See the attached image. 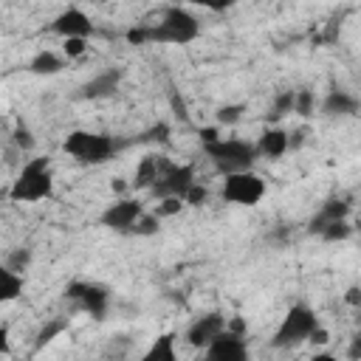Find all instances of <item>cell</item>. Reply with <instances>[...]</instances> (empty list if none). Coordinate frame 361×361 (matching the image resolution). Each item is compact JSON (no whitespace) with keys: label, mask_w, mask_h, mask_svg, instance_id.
I'll use <instances>...</instances> for the list:
<instances>
[{"label":"cell","mask_w":361,"mask_h":361,"mask_svg":"<svg viewBox=\"0 0 361 361\" xmlns=\"http://www.w3.org/2000/svg\"><path fill=\"white\" fill-rule=\"evenodd\" d=\"M54 169H51V158L45 155H37V158H28L17 178L11 180L6 197L11 203H42V200H51L54 197Z\"/></svg>","instance_id":"obj_1"},{"label":"cell","mask_w":361,"mask_h":361,"mask_svg":"<svg viewBox=\"0 0 361 361\" xmlns=\"http://www.w3.org/2000/svg\"><path fill=\"white\" fill-rule=\"evenodd\" d=\"M149 45H189L200 37V20L183 6H166L158 23H147Z\"/></svg>","instance_id":"obj_2"},{"label":"cell","mask_w":361,"mask_h":361,"mask_svg":"<svg viewBox=\"0 0 361 361\" xmlns=\"http://www.w3.org/2000/svg\"><path fill=\"white\" fill-rule=\"evenodd\" d=\"M62 149L85 164V166H102L110 158H116L124 149V141H118L116 135H104V133H90V130H73L68 133V138L62 141Z\"/></svg>","instance_id":"obj_3"},{"label":"cell","mask_w":361,"mask_h":361,"mask_svg":"<svg viewBox=\"0 0 361 361\" xmlns=\"http://www.w3.org/2000/svg\"><path fill=\"white\" fill-rule=\"evenodd\" d=\"M203 155L212 161V166L226 178L237 172H251L259 161L257 144L245 138H217L212 144H203Z\"/></svg>","instance_id":"obj_4"},{"label":"cell","mask_w":361,"mask_h":361,"mask_svg":"<svg viewBox=\"0 0 361 361\" xmlns=\"http://www.w3.org/2000/svg\"><path fill=\"white\" fill-rule=\"evenodd\" d=\"M322 324V319L316 316V310L305 302H296L293 307H288V313L282 316L279 327L271 336V347L276 350H290L299 347L305 341H310V336L316 333V327Z\"/></svg>","instance_id":"obj_5"},{"label":"cell","mask_w":361,"mask_h":361,"mask_svg":"<svg viewBox=\"0 0 361 361\" xmlns=\"http://www.w3.org/2000/svg\"><path fill=\"white\" fill-rule=\"evenodd\" d=\"M65 299L73 302L79 310L90 313L96 322H102L110 310V290L99 282H87V279H71L65 285Z\"/></svg>","instance_id":"obj_6"},{"label":"cell","mask_w":361,"mask_h":361,"mask_svg":"<svg viewBox=\"0 0 361 361\" xmlns=\"http://www.w3.org/2000/svg\"><path fill=\"white\" fill-rule=\"evenodd\" d=\"M223 200L226 203H234V206H257L262 197H265V178L257 175L254 169L251 172H237V175H226L223 180V189H220Z\"/></svg>","instance_id":"obj_7"},{"label":"cell","mask_w":361,"mask_h":361,"mask_svg":"<svg viewBox=\"0 0 361 361\" xmlns=\"http://www.w3.org/2000/svg\"><path fill=\"white\" fill-rule=\"evenodd\" d=\"M144 203L138 197H121L116 203H110L102 214H99V223L116 234H133L135 223L144 217Z\"/></svg>","instance_id":"obj_8"},{"label":"cell","mask_w":361,"mask_h":361,"mask_svg":"<svg viewBox=\"0 0 361 361\" xmlns=\"http://www.w3.org/2000/svg\"><path fill=\"white\" fill-rule=\"evenodd\" d=\"M195 183H197V178H195V164H172V166L166 169V175H164L149 192H152V197H158V200L178 197V200L186 203V195H189V189H192Z\"/></svg>","instance_id":"obj_9"},{"label":"cell","mask_w":361,"mask_h":361,"mask_svg":"<svg viewBox=\"0 0 361 361\" xmlns=\"http://www.w3.org/2000/svg\"><path fill=\"white\" fill-rule=\"evenodd\" d=\"M228 330V319L220 313V310H209L203 316H197L189 327H186V344L195 347V350H206L214 338H220L223 333Z\"/></svg>","instance_id":"obj_10"},{"label":"cell","mask_w":361,"mask_h":361,"mask_svg":"<svg viewBox=\"0 0 361 361\" xmlns=\"http://www.w3.org/2000/svg\"><path fill=\"white\" fill-rule=\"evenodd\" d=\"M121 79H124L121 68H104V71L93 73L87 82L79 85L76 99H85V102H102V99H110V96L118 93Z\"/></svg>","instance_id":"obj_11"},{"label":"cell","mask_w":361,"mask_h":361,"mask_svg":"<svg viewBox=\"0 0 361 361\" xmlns=\"http://www.w3.org/2000/svg\"><path fill=\"white\" fill-rule=\"evenodd\" d=\"M51 31L59 34L62 39H87L96 28H93V20H90L79 6H68V8H62V11L54 17Z\"/></svg>","instance_id":"obj_12"},{"label":"cell","mask_w":361,"mask_h":361,"mask_svg":"<svg viewBox=\"0 0 361 361\" xmlns=\"http://www.w3.org/2000/svg\"><path fill=\"white\" fill-rule=\"evenodd\" d=\"M200 361H248V341L243 333L226 330L220 338H214L203 350Z\"/></svg>","instance_id":"obj_13"},{"label":"cell","mask_w":361,"mask_h":361,"mask_svg":"<svg viewBox=\"0 0 361 361\" xmlns=\"http://www.w3.org/2000/svg\"><path fill=\"white\" fill-rule=\"evenodd\" d=\"M319 113L324 118H350L361 113V99L344 87H330L319 102Z\"/></svg>","instance_id":"obj_14"},{"label":"cell","mask_w":361,"mask_h":361,"mask_svg":"<svg viewBox=\"0 0 361 361\" xmlns=\"http://www.w3.org/2000/svg\"><path fill=\"white\" fill-rule=\"evenodd\" d=\"M347 214H350V200H347V197H327V200L316 209V214L307 220V231L319 237L330 223L347 220Z\"/></svg>","instance_id":"obj_15"},{"label":"cell","mask_w":361,"mask_h":361,"mask_svg":"<svg viewBox=\"0 0 361 361\" xmlns=\"http://www.w3.org/2000/svg\"><path fill=\"white\" fill-rule=\"evenodd\" d=\"M169 166H172V161L166 155H147V158H141V164L135 166V175H133V186L135 189H152L166 175Z\"/></svg>","instance_id":"obj_16"},{"label":"cell","mask_w":361,"mask_h":361,"mask_svg":"<svg viewBox=\"0 0 361 361\" xmlns=\"http://www.w3.org/2000/svg\"><path fill=\"white\" fill-rule=\"evenodd\" d=\"M254 144H257L259 158H265V161H279L285 152H290V135H288V130H282V127H268V130H262L259 141H254Z\"/></svg>","instance_id":"obj_17"},{"label":"cell","mask_w":361,"mask_h":361,"mask_svg":"<svg viewBox=\"0 0 361 361\" xmlns=\"http://www.w3.org/2000/svg\"><path fill=\"white\" fill-rule=\"evenodd\" d=\"M178 336L175 333H161L149 341V347L138 355V361H178Z\"/></svg>","instance_id":"obj_18"},{"label":"cell","mask_w":361,"mask_h":361,"mask_svg":"<svg viewBox=\"0 0 361 361\" xmlns=\"http://www.w3.org/2000/svg\"><path fill=\"white\" fill-rule=\"evenodd\" d=\"M65 68V59L59 56V54H54V51H39V54H34L31 56V62H28V73H34V76H54V73H59Z\"/></svg>","instance_id":"obj_19"},{"label":"cell","mask_w":361,"mask_h":361,"mask_svg":"<svg viewBox=\"0 0 361 361\" xmlns=\"http://www.w3.org/2000/svg\"><path fill=\"white\" fill-rule=\"evenodd\" d=\"M23 288H25V276L11 271V268H0V302H14L23 296Z\"/></svg>","instance_id":"obj_20"},{"label":"cell","mask_w":361,"mask_h":361,"mask_svg":"<svg viewBox=\"0 0 361 361\" xmlns=\"http://www.w3.org/2000/svg\"><path fill=\"white\" fill-rule=\"evenodd\" d=\"M293 102H296V90H279L276 96H274V102H271V107H268V113H265V118L268 121H279V118H285L288 113H293Z\"/></svg>","instance_id":"obj_21"},{"label":"cell","mask_w":361,"mask_h":361,"mask_svg":"<svg viewBox=\"0 0 361 361\" xmlns=\"http://www.w3.org/2000/svg\"><path fill=\"white\" fill-rule=\"evenodd\" d=\"M319 110V102H316V93L310 87H299L296 90V102H293V113L302 116V118H313Z\"/></svg>","instance_id":"obj_22"},{"label":"cell","mask_w":361,"mask_h":361,"mask_svg":"<svg viewBox=\"0 0 361 361\" xmlns=\"http://www.w3.org/2000/svg\"><path fill=\"white\" fill-rule=\"evenodd\" d=\"M350 234H353V226L347 220H338V223H330L319 234V240H324V243H344V240H350Z\"/></svg>","instance_id":"obj_23"},{"label":"cell","mask_w":361,"mask_h":361,"mask_svg":"<svg viewBox=\"0 0 361 361\" xmlns=\"http://www.w3.org/2000/svg\"><path fill=\"white\" fill-rule=\"evenodd\" d=\"M31 248H14V251H8L6 254V259H3V265L6 268H11V271H17V274H23L28 265H31Z\"/></svg>","instance_id":"obj_24"},{"label":"cell","mask_w":361,"mask_h":361,"mask_svg":"<svg viewBox=\"0 0 361 361\" xmlns=\"http://www.w3.org/2000/svg\"><path fill=\"white\" fill-rule=\"evenodd\" d=\"M161 231V217L158 214H149V212H144V217L135 223V228H133V234L135 237H152V234H158Z\"/></svg>","instance_id":"obj_25"},{"label":"cell","mask_w":361,"mask_h":361,"mask_svg":"<svg viewBox=\"0 0 361 361\" xmlns=\"http://www.w3.org/2000/svg\"><path fill=\"white\" fill-rule=\"evenodd\" d=\"M169 135H172V127H169L166 121H158V124H152L149 130H144L138 141H149V144L158 141V144H164V141H169Z\"/></svg>","instance_id":"obj_26"},{"label":"cell","mask_w":361,"mask_h":361,"mask_svg":"<svg viewBox=\"0 0 361 361\" xmlns=\"http://www.w3.org/2000/svg\"><path fill=\"white\" fill-rule=\"evenodd\" d=\"M62 330H65V322H48V324H45V327H42V330L37 333L34 350H42L45 344H51V341H54V338H56V336H59Z\"/></svg>","instance_id":"obj_27"},{"label":"cell","mask_w":361,"mask_h":361,"mask_svg":"<svg viewBox=\"0 0 361 361\" xmlns=\"http://www.w3.org/2000/svg\"><path fill=\"white\" fill-rule=\"evenodd\" d=\"M243 113H245V104H226V107H220L217 110V124L223 127H231V124H237L240 118H243Z\"/></svg>","instance_id":"obj_28"},{"label":"cell","mask_w":361,"mask_h":361,"mask_svg":"<svg viewBox=\"0 0 361 361\" xmlns=\"http://www.w3.org/2000/svg\"><path fill=\"white\" fill-rule=\"evenodd\" d=\"M11 141H14V147H17L20 152H28V149L34 147V135H31V130H28L25 124H17V127H14Z\"/></svg>","instance_id":"obj_29"},{"label":"cell","mask_w":361,"mask_h":361,"mask_svg":"<svg viewBox=\"0 0 361 361\" xmlns=\"http://www.w3.org/2000/svg\"><path fill=\"white\" fill-rule=\"evenodd\" d=\"M206 200H209V189L197 180V183L189 189V195H186V206H203Z\"/></svg>","instance_id":"obj_30"},{"label":"cell","mask_w":361,"mask_h":361,"mask_svg":"<svg viewBox=\"0 0 361 361\" xmlns=\"http://www.w3.org/2000/svg\"><path fill=\"white\" fill-rule=\"evenodd\" d=\"M183 206H186L183 200H178V197H166V200L158 203V212H155V214H158V217H172V214H178Z\"/></svg>","instance_id":"obj_31"},{"label":"cell","mask_w":361,"mask_h":361,"mask_svg":"<svg viewBox=\"0 0 361 361\" xmlns=\"http://www.w3.org/2000/svg\"><path fill=\"white\" fill-rule=\"evenodd\" d=\"M347 361H361V327L353 333V338L347 344Z\"/></svg>","instance_id":"obj_32"},{"label":"cell","mask_w":361,"mask_h":361,"mask_svg":"<svg viewBox=\"0 0 361 361\" xmlns=\"http://www.w3.org/2000/svg\"><path fill=\"white\" fill-rule=\"evenodd\" d=\"M85 48H87V39H65V54H68V59L82 56Z\"/></svg>","instance_id":"obj_33"},{"label":"cell","mask_w":361,"mask_h":361,"mask_svg":"<svg viewBox=\"0 0 361 361\" xmlns=\"http://www.w3.org/2000/svg\"><path fill=\"white\" fill-rule=\"evenodd\" d=\"M344 302H347L350 307H358V310H361V285H353V288H347V293H344Z\"/></svg>","instance_id":"obj_34"},{"label":"cell","mask_w":361,"mask_h":361,"mask_svg":"<svg viewBox=\"0 0 361 361\" xmlns=\"http://www.w3.org/2000/svg\"><path fill=\"white\" fill-rule=\"evenodd\" d=\"M288 135H290V149H299L305 144V138H307V127H299V130H293Z\"/></svg>","instance_id":"obj_35"},{"label":"cell","mask_w":361,"mask_h":361,"mask_svg":"<svg viewBox=\"0 0 361 361\" xmlns=\"http://www.w3.org/2000/svg\"><path fill=\"white\" fill-rule=\"evenodd\" d=\"M220 138V130L217 127H203L200 130V144H212V141H217Z\"/></svg>","instance_id":"obj_36"},{"label":"cell","mask_w":361,"mask_h":361,"mask_svg":"<svg viewBox=\"0 0 361 361\" xmlns=\"http://www.w3.org/2000/svg\"><path fill=\"white\" fill-rule=\"evenodd\" d=\"M310 341H313V344H327V341H330V330H327L324 324H319L316 333L310 336Z\"/></svg>","instance_id":"obj_37"},{"label":"cell","mask_w":361,"mask_h":361,"mask_svg":"<svg viewBox=\"0 0 361 361\" xmlns=\"http://www.w3.org/2000/svg\"><path fill=\"white\" fill-rule=\"evenodd\" d=\"M0 353L8 355V324L6 322L0 324Z\"/></svg>","instance_id":"obj_38"},{"label":"cell","mask_w":361,"mask_h":361,"mask_svg":"<svg viewBox=\"0 0 361 361\" xmlns=\"http://www.w3.org/2000/svg\"><path fill=\"white\" fill-rule=\"evenodd\" d=\"M172 107H175V116H180V118H189V113H186L183 102H178V96H172Z\"/></svg>","instance_id":"obj_39"},{"label":"cell","mask_w":361,"mask_h":361,"mask_svg":"<svg viewBox=\"0 0 361 361\" xmlns=\"http://www.w3.org/2000/svg\"><path fill=\"white\" fill-rule=\"evenodd\" d=\"M307 361H341L338 355H333V353H316L313 358H307Z\"/></svg>","instance_id":"obj_40"}]
</instances>
